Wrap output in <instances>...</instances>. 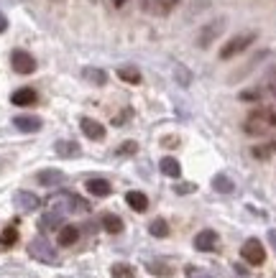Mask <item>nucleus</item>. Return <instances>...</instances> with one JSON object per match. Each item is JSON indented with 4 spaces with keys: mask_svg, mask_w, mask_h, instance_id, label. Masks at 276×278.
<instances>
[{
    "mask_svg": "<svg viewBox=\"0 0 276 278\" xmlns=\"http://www.w3.org/2000/svg\"><path fill=\"white\" fill-rule=\"evenodd\" d=\"M74 209L87 212V209H90V204L84 202V199H79V197H74V194H67V191H61V194L51 197V212L67 215V212H74Z\"/></svg>",
    "mask_w": 276,
    "mask_h": 278,
    "instance_id": "f257e3e1",
    "label": "nucleus"
},
{
    "mask_svg": "<svg viewBox=\"0 0 276 278\" xmlns=\"http://www.w3.org/2000/svg\"><path fill=\"white\" fill-rule=\"evenodd\" d=\"M28 255H31L33 261H41V263H56V261H59L54 245H51L46 238H33V240L28 243Z\"/></svg>",
    "mask_w": 276,
    "mask_h": 278,
    "instance_id": "f03ea898",
    "label": "nucleus"
},
{
    "mask_svg": "<svg viewBox=\"0 0 276 278\" xmlns=\"http://www.w3.org/2000/svg\"><path fill=\"white\" fill-rule=\"evenodd\" d=\"M241 255H243V261L251 263V266H261V263L266 261V250H264V245H261L256 238H251V240L243 243Z\"/></svg>",
    "mask_w": 276,
    "mask_h": 278,
    "instance_id": "7ed1b4c3",
    "label": "nucleus"
},
{
    "mask_svg": "<svg viewBox=\"0 0 276 278\" xmlns=\"http://www.w3.org/2000/svg\"><path fill=\"white\" fill-rule=\"evenodd\" d=\"M10 64H13V69L18 74H33L36 72V59L28 51H23V49H15L10 54Z\"/></svg>",
    "mask_w": 276,
    "mask_h": 278,
    "instance_id": "20e7f679",
    "label": "nucleus"
},
{
    "mask_svg": "<svg viewBox=\"0 0 276 278\" xmlns=\"http://www.w3.org/2000/svg\"><path fill=\"white\" fill-rule=\"evenodd\" d=\"M251 41H253V33H248V36H236V38H230L228 44H225V46L220 49V59H233L236 54L246 51Z\"/></svg>",
    "mask_w": 276,
    "mask_h": 278,
    "instance_id": "39448f33",
    "label": "nucleus"
},
{
    "mask_svg": "<svg viewBox=\"0 0 276 278\" xmlns=\"http://www.w3.org/2000/svg\"><path fill=\"white\" fill-rule=\"evenodd\" d=\"M13 204L20 212H36L41 207V199L33 194V191H15V194H13Z\"/></svg>",
    "mask_w": 276,
    "mask_h": 278,
    "instance_id": "423d86ee",
    "label": "nucleus"
},
{
    "mask_svg": "<svg viewBox=\"0 0 276 278\" xmlns=\"http://www.w3.org/2000/svg\"><path fill=\"white\" fill-rule=\"evenodd\" d=\"M195 248L200 253H210V250H215L218 248V232L215 230H202L195 235Z\"/></svg>",
    "mask_w": 276,
    "mask_h": 278,
    "instance_id": "0eeeda50",
    "label": "nucleus"
},
{
    "mask_svg": "<svg viewBox=\"0 0 276 278\" xmlns=\"http://www.w3.org/2000/svg\"><path fill=\"white\" fill-rule=\"evenodd\" d=\"M36 181L41 186H59V184H64V171H59V168H44V171H38V174H36Z\"/></svg>",
    "mask_w": 276,
    "mask_h": 278,
    "instance_id": "6e6552de",
    "label": "nucleus"
},
{
    "mask_svg": "<svg viewBox=\"0 0 276 278\" xmlns=\"http://www.w3.org/2000/svg\"><path fill=\"white\" fill-rule=\"evenodd\" d=\"M13 125L18 128L20 133H36V131H41V118H36V115H18V118H13Z\"/></svg>",
    "mask_w": 276,
    "mask_h": 278,
    "instance_id": "1a4fd4ad",
    "label": "nucleus"
},
{
    "mask_svg": "<svg viewBox=\"0 0 276 278\" xmlns=\"http://www.w3.org/2000/svg\"><path fill=\"white\" fill-rule=\"evenodd\" d=\"M79 128H82V133L87 136L90 140H102L105 138V128L97 120H92V118H82L79 120Z\"/></svg>",
    "mask_w": 276,
    "mask_h": 278,
    "instance_id": "9d476101",
    "label": "nucleus"
},
{
    "mask_svg": "<svg viewBox=\"0 0 276 278\" xmlns=\"http://www.w3.org/2000/svg\"><path fill=\"white\" fill-rule=\"evenodd\" d=\"M10 102L18 105V108H28V105L36 102V92H33L31 87H20V90H15V92L10 95Z\"/></svg>",
    "mask_w": 276,
    "mask_h": 278,
    "instance_id": "9b49d317",
    "label": "nucleus"
},
{
    "mask_svg": "<svg viewBox=\"0 0 276 278\" xmlns=\"http://www.w3.org/2000/svg\"><path fill=\"white\" fill-rule=\"evenodd\" d=\"M38 227L46 230V232L49 230H61L64 227V215H59V212H46V215L38 220Z\"/></svg>",
    "mask_w": 276,
    "mask_h": 278,
    "instance_id": "f8f14e48",
    "label": "nucleus"
},
{
    "mask_svg": "<svg viewBox=\"0 0 276 278\" xmlns=\"http://www.w3.org/2000/svg\"><path fill=\"white\" fill-rule=\"evenodd\" d=\"M56 240H59V245H61V248H69V245H74V243L79 240V230H77L74 225H64V227L59 230Z\"/></svg>",
    "mask_w": 276,
    "mask_h": 278,
    "instance_id": "ddd939ff",
    "label": "nucleus"
},
{
    "mask_svg": "<svg viewBox=\"0 0 276 278\" xmlns=\"http://www.w3.org/2000/svg\"><path fill=\"white\" fill-rule=\"evenodd\" d=\"M54 151L61 156V158H77L79 156V145L74 140H56L54 143Z\"/></svg>",
    "mask_w": 276,
    "mask_h": 278,
    "instance_id": "4468645a",
    "label": "nucleus"
},
{
    "mask_svg": "<svg viewBox=\"0 0 276 278\" xmlns=\"http://www.w3.org/2000/svg\"><path fill=\"white\" fill-rule=\"evenodd\" d=\"M84 186H87V191H90L92 197H108L110 191H113L110 181H105V179H90Z\"/></svg>",
    "mask_w": 276,
    "mask_h": 278,
    "instance_id": "2eb2a0df",
    "label": "nucleus"
},
{
    "mask_svg": "<svg viewBox=\"0 0 276 278\" xmlns=\"http://www.w3.org/2000/svg\"><path fill=\"white\" fill-rule=\"evenodd\" d=\"M125 202H128V207L136 209V212L148 209V197L143 194V191H128V194H125Z\"/></svg>",
    "mask_w": 276,
    "mask_h": 278,
    "instance_id": "dca6fc26",
    "label": "nucleus"
},
{
    "mask_svg": "<svg viewBox=\"0 0 276 278\" xmlns=\"http://www.w3.org/2000/svg\"><path fill=\"white\" fill-rule=\"evenodd\" d=\"M159 168L164 171L166 176H172V179H179V174H182L179 161H177V158H172V156H164V158H161V163H159Z\"/></svg>",
    "mask_w": 276,
    "mask_h": 278,
    "instance_id": "f3484780",
    "label": "nucleus"
},
{
    "mask_svg": "<svg viewBox=\"0 0 276 278\" xmlns=\"http://www.w3.org/2000/svg\"><path fill=\"white\" fill-rule=\"evenodd\" d=\"M212 189H215V191H220V194H230V191L236 189V184H233V179H230V176H225V174H218L215 179H212Z\"/></svg>",
    "mask_w": 276,
    "mask_h": 278,
    "instance_id": "a211bd4d",
    "label": "nucleus"
},
{
    "mask_svg": "<svg viewBox=\"0 0 276 278\" xmlns=\"http://www.w3.org/2000/svg\"><path fill=\"white\" fill-rule=\"evenodd\" d=\"M82 77L87 79V82H92V84H97V87H100V84H105V82H108V74H105L102 69H95V67H87V69L82 72Z\"/></svg>",
    "mask_w": 276,
    "mask_h": 278,
    "instance_id": "6ab92c4d",
    "label": "nucleus"
},
{
    "mask_svg": "<svg viewBox=\"0 0 276 278\" xmlns=\"http://www.w3.org/2000/svg\"><path fill=\"white\" fill-rule=\"evenodd\" d=\"M102 227L110 235H118V232H123V220L115 215H102Z\"/></svg>",
    "mask_w": 276,
    "mask_h": 278,
    "instance_id": "aec40b11",
    "label": "nucleus"
},
{
    "mask_svg": "<svg viewBox=\"0 0 276 278\" xmlns=\"http://www.w3.org/2000/svg\"><path fill=\"white\" fill-rule=\"evenodd\" d=\"M118 77H120L123 82H128V84H138V82H141V72H138L136 67H120V69H118Z\"/></svg>",
    "mask_w": 276,
    "mask_h": 278,
    "instance_id": "412c9836",
    "label": "nucleus"
},
{
    "mask_svg": "<svg viewBox=\"0 0 276 278\" xmlns=\"http://www.w3.org/2000/svg\"><path fill=\"white\" fill-rule=\"evenodd\" d=\"M148 232H151L154 238H166V235H169V225H166V220L156 217L151 225H148Z\"/></svg>",
    "mask_w": 276,
    "mask_h": 278,
    "instance_id": "4be33fe9",
    "label": "nucleus"
},
{
    "mask_svg": "<svg viewBox=\"0 0 276 278\" xmlns=\"http://www.w3.org/2000/svg\"><path fill=\"white\" fill-rule=\"evenodd\" d=\"M18 243V230L15 227H5L3 232H0V245L3 248H13Z\"/></svg>",
    "mask_w": 276,
    "mask_h": 278,
    "instance_id": "5701e85b",
    "label": "nucleus"
},
{
    "mask_svg": "<svg viewBox=\"0 0 276 278\" xmlns=\"http://www.w3.org/2000/svg\"><path fill=\"white\" fill-rule=\"evenodd\" d=\"M110 276H113V278H133V268H131L128 263H115V266L110 268Z\"/></svg>",
    "mask_w": 276,
    "mask_h": 278,
    "instance_id": "b1692460",
    "label": "nucleus"
},
{
    "mask_svg": "<svg viewBox=\"0 0 276 278\" xmlns=\"http://www.w3.org/2000/svg\"><path fill=\"white\" fill-rule=\"evenodd\" d=\"M276 151V140H271V143H266V145H256L253 148V156L256 158H266V156H271Z\"/></svg>",
    "mask_w": 276,
    "mask_h": 278,
    "instance_id": "393cba45",
    "label": "nucleus"
},
{
    "mask_svg": "<svg viewBox=\"0 0 276 278\" xmlns=\"http://www.w3.org/2000/svg\"><path fill=\"white\" fill-rule=\"evenodd\" d=\"M179 3V0H156V5H154V13H159V15H166L169 10H172L174 5Z\"/></svg>",
    "mask_w": 276,
    "mask_h": 278,
    "instance_id": "a878e982",
    "label": "nucleus"
},
{
    "mask_svg": "<svg viewBox=\"0 0 276 278\" xmlns=\"http://www.w3.org/2000/svg\"><path fill=\"white\" fill-rule=\"evenodd\" d=\"M220 31H223V23H215V26H210V28L205 31V36L200 38V46H207V44H210V38H212V36H218Z\"/></svg>",
    "mask_w": 276,
    "mask_h": 278,
    "instance_id": "bb28decb",
    "label": "nucleus"
},
{
    "mask_svg": "<svg viewBox=\"0 0 276 278\" xmlns=\"http://www.w3.org/2000/svg\"><path fill=\"white\" fill-rule=\"evenodd\" d=\"M187 278H212L207 271H200V268H189L187 271Z\"/></svg>",
    "mask_w": 276,
    "mask_h": 278,
    "instance_id": "cd10ccee",
    "label": "nucleus"
},
{
    "mask_svg": "<svg viewBox=\"0 0 276 278\" xmlns=\"http://www.w3.org/2000/svg\"><path fill=\"white\" fill-rule=\"evenodd\" d=\"M148 271H151V273H159V276H169V268L161 266V263H148Z\"/></svg>",
    "mask_w": 276,
    "mask_h": 278,
    "instance_id": "c85d7f7f",
    "label": "nucleus"
},
{
    "mask_svg": "<svg viewBox=\"0 0 276 278\" xmlns=\"http://www.w3.org/2000/svg\"><path fill=\"white\" fill-rule=\"evenodd\" d=\"M174 191L177 194H189V191H195V186L192 184H179V186H174Z\"/></svg>",
    "mask_w": 276,
    "mask_h": 278,
    "instance_id": "c756f323",
    "label": "nucleus"
},
{
    "mask_svg": "<svg viewBox=\"0 0 276 278\" xmlns=\"http://www.w3.org/2000/svg\"><path fill=\"white\" fill-rule=\"evenodd\" d=\"M136 148H138V145H136L133 140H128V143H123V148H120V151H118V153H133V151H136Z\"/></svg>",
    "mask_w": 276,
    "mask_h": 278,
    "instance_id": "7c9ffc66",
    "label": "nucleus"
},
{
    "mask_svg": "<svg viewBox=\"0 0 276 278\" xmlns=\"http://www.w3.org/2000/svg\"><path fill=\"white\" fill-rule=\"evenodd\" d=\"M5 28H8V20H5V15H3V13H0V33H3Z\"/></svg>",
    "mask_w": 276,
    "mask_h": 278,
    "instance_id": "2f4dec72",
    "label": "nucleus"
},
{
    "mask_svg": "<svg viewBox=\"0 0 276 278\" xmlns=\"http://www.w3.org/2000/svg\"><path fill=\"white\" fill-rule=\"evenodd\" d=\"M269 240H271V243H274V248H276V230H271V232H269Z\"/></svg>",
    "mask_w": 276,
    "mask_h": 278,
    "instance_id": "473e14b6",
    "label": "nucleus"
},
{
    "mask_svg": "<svg viewBox=\"0 0 276 278\" xmlns=\"http://www.w3.org/2000/svg\"><path fill=\"white\" fill-rule=\"evenodd\" d=\"M113 5H115V8H123V5H125V0H113Z\"/></svg>",
    "mask_w": 276,
    "mask_h": 278,
    "instance_id": "72a5a7b5",
    "label": "nucleus"
},
{
    "mask_svg": "<svg viewBox=\"0 0 276 278\" xmlns=\"http://www.w3.org/2000/svg\"><path fill=\"white\" fill-rule=\"evenodd\" d=\"M271 125H276V115H274V118H271Z\"/></svg>",
    "mask_w": 276,
    "mask_h": 278,
    "instance_id": "f704fd0d",
    "label": "nucleus"
}]
</instances>
